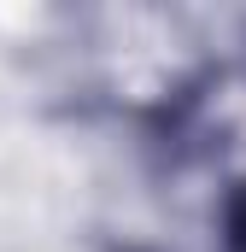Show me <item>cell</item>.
I'll return each mask as SVG.
<instances>
[{"label": "cell", "mask_w": 246, "mask_h": 252, "mask_svg": "<svg viewBox=\"0 0 246 252\" xmlns=\"http://www.w3.org/2000/svg\"><path fill=\"white\" fill-rule=\"evenodd\" d=\"M241 241H246V211H241Z\"/></svg>", "instance_id": "obj_1"}]
</instances>
